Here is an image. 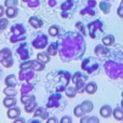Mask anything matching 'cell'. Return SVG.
I'll return each instance as SVG.
<instances>
[{"instance_id":"obj_1","label":"cell","mask_w":123,"mask_h":123,"mask_svg":"<svg viewBox=\"0 0 123 123\" xmlns=\"http://www.w3.org/2000/svg\"><path fill=\"white\" fill-rule=\"evenodd\" d=\"M50 78L52 80H47V89L50 90V92H61L65 91V89L68 86L70 79H71V74L66 70H55V71H51L49 74Z\"/></svg>"},{"instance_id":"obj_2","label":"cell","mask_w":123,"mask_h":123,"mask_svg":"<svg viewBox=\"0 0 123 123\" xmlns=\"http://www.w3.org/2000/svg\"><path fill=\"white\" fill-rule=\"evenodd\" d=\"M89 79V74H84L83 71H77L74 72V76H71V81L76 85V90L78 93H83L85 92V85H86V81Z\"/></svg>"},{"instance_id":"obj_3","label":"cell","mask_w":123,"mask_h":123,"mask_svg":"<svg viewBox=\"0 0 123 123\" xmlns=\"http://www.w3.org/2000/svg\"><path fill=\"white\" fill-rule=\"evenodd\" d=\"M63 103H66L65 99H64L63 95L61 93H53L51 96L49 97L47 103V108H51V109H56V108H60L61 110H64V107L65 106H62Z\"/></svg>"},{"instance_id":"obj_4","label":"cell","mask_w":123,"mask_h":123,"mask_svg":"<svg viewBox=\"0 0 123 123\" xmlns=\"http://www.w3.org/2000/svg\"><path fill=\"white\" fill-rule=\"evenodd\" d=\"M16 53L22 61H28L32 56V49L28 42H21L18 43L16 48Z\"/></svg>"},{"instance_id":"obj_5","label":"cell","mask_w":123,"mask_h":123,"mask_svg":"<svg viewBox=\"0 0 123 123\" xmlns=\"http://www.w3.org/2000/svg\"><path fill=\"white\" fill-rule=\"evenodd\" d=\"M48 41H49V37L45 34L39 31L36 34V38L32 39V47L36 49H44L48 45Z\"/></svg>"},{"instance_id":"obj_6","label":"cell","mask_w":123,"mask_h":123,"mask_svg":"<svg viewBox=\"0 0 123 123\" xmlns=\"http://www.w3.org/2000/svg\"><path fill=\"white\" fill-rule=\"evenodd\" d=\"M34 117L39 118L41 120H47L49 118V112L47 110V107H38L36 109V111L34 112Z\"/></svg>"},{"instance_id":"obj_7","label":"cell","mask_w":123,"mask_h":123,"mask_svg":"<svg viewBox=\"0 0 123 123\" xmlns=\"http://www.w3.org/2000/svg\"><path fill=\"white\" fill-rule=\"evenodd\" d=\"M4 84H6V86H9V87H16L17 84H18L16 76L15 74H8L4 78Z\"/></svg>"},{"instance_id":"obj_8","label":"cell","mask_w":123,"mask_h":123,"mask_svg":"<svg viewBox=\"0 0 123 123\" xmlns=\"http://www.w3.org/2000/svg\"><path fill=\"white\" fill-rule=\"evenodd\" d=\"M6 117H8L9 119H12V120L21 117V108H18V107H16V106L9 108L8 111H6Z\"/></svg>"},{"instance_id":"obj_9","label":"cell","mask_w":123,"mask_h":123,"mask_svg":"<svg viewBox=\"0 0 123 123\" xmlns=\"http://www.w3.org/2000/svg\"><path fill=\"white\" fill-rule=\"evenodd\" d=\"M17 104V99L15 98V96H6L2 100V105H3L6 108H11V107L16 106Z\"/></svg>"},{"instance_id":"obj_10","label":"cell","mask_w":123,"mask_h":123,"mask_svg":"<svg viewBox=\"0 0 123 123\" xmlns=\"http://www.w3.org/2000/svg\"><path fill=\"white\" fill-rule=\"evenodd\" d=\"M99 115L102 116L104 119H108L112 116V108L109 105H104L102 106V108L99 109Z\"/></svg>"},{"instance_id":"obj_11","label":"cell","mask_w":123,"mask_h":123,"mask_svg":"<svg viewBox=\"0 0 123 123\" xmlns=\"http://www.w3.org/2000/svg\"><path fill=\"white\" fill-rule=\"evenodd\" d=\"M94 52H95V54L97 56H108V54H109V52H110V51L107 49L106 45L99 44V45H96V47H95Z\"/></svg>"},{"instance_id":"obj_12","label":"cell","mask_w":123,"mask_h":123,"mask_svg":"<svg viewBox=\"0 0 123 123\" xmlns=\"http://www.w3.org/2000/svg\"><path fill=\"white\" fill-rule=\"evenodd\" d=\"M37 60L42 62V63H44V64H47V63H49V62L51 61V55H50L47 51L39 52V53L37 54Z\"/></svg>"},{"instance_id":"obj_13","label":"cell","mask_w":123,"mask_h":123,"mask_svg":"<svg viewBox=\"0 0 123 123\" xmlns=\"http://www.w3.org/2000/svg\"><path fill=\"white\" fill-rule=\"evenodd\" d=\"M97 84H96L95 82H87L86 85H85V93L90 94V95H93V94L96 93V91H97Z\"/></svg>"},{"instance_id":"obj_14","label":"cell","mask_w":123,"mask_h":123,"mask_svg":"<svg viewBox=\"0 0 123 123\" xmlns=\"http://www.w3.org/2000/svg\"><path fill=\"white\" fill-rule=\"evenodd\" d=\"M4 14L6 15L8 18H14V17H16L17 14H18V9H17L16 6H10V8H6Z\"/></svg>"},{"instance_id":"obj_15","label":"cell","mask_w":123,"mask_h":123,"mask_svg":"<svg viewBox=\"0 0 123 123\" xmlns=\"http://www.w3.org/2000/svg\"><path fill=\"white\" fill-rule=\"evenodd\" d=\"M28 23L34 28H40V27H42V25H43L42 19L39 18L38 16H31L29 18V21H28Z\"/></svg>"},{"instance_id":"obj_16","label":"cell","mask_w":123,"mask_h":123,"mask_svg":"<svg viewBox=\"0 0 123 123\" xmlns=\"http://www.w3.org/2000/svg\"><path fill=\"white\" fill-rule=\"evenodd\" d=\"M24 106H25L24 110H25V112H27V113H34L35 111H36V109L38 108V104H37L36 100H32V102L24 105Z\"/></svg>"},{"instance_id":"obj_17","label":"cell","mask_w":123,"mask_h":123,"mask_svg":"<svg viewBox=\"0 0 123 123\" xmlns=\"http://www.w3.org/2000/svg\"><path fill=\"white\" fill-rule=\"evenodd\" d=\"M45 68V64L42 62L36 60V61H31V69L35 71H42Z\"/></svg>"},{"instance_id":"obj_18","label":"cell","mask_w":123,"mask_h":123,"mask_svg":"<svg viewBox=\"0 0 123 123\" xmlns=\"http://www.w3.org/2000/svg\"><path fill=\"white\" fill-rule=\"evenodd\" d=\"M112 116L117 121H123V108L122 107H116L112 110Z\"/></svg>"},{"instance_id":"obj_19","label":"cell","mask_w":123,"mask_h":123,"mask_svg":"<svg viewBox=\"0 0 123 123\" xmlns=\"http://www.w3.org/2000/svg\"><path fill=\"white\" fill-rule=\"evenodd\" d=\"M80 105H81V107L83 108V110H84L85 113L92 112V110H93V108H94V105H93V103H92L91 100H83Z\"/></svg>"},{"instance_id":"obj_20","label":"cell","mask_w":123,"mask_h":123,"mask_svg":"<svg viewBox=\"0 0 123 123\" xmlns=\"http://www.w3.org/2000/svg\"><path fill=\"white\" fill-rule=\"evenodd\" d=\"M99 9L102 10L103 13L109 14L110 13V9H111V4L108 1H106V0H103V1L99 2Z\"/></svg>"},{"instance_id":"obj_21","label":"cell","mask_w":123,"mask_h":123,"mask_svg":"<svg viewBox=\"0 0 123 123\" xmlns=\"http://www.w3.org/2000/svg\"><path fill=\"white\" fill-rule=\"evenodd\" d=\"M77 94H78V91L76 90L74 86H70V85H68V86L65 89V95L67 96L68 98H74Z\"/></svg>"},{"instance_id":"obj_22","label":"cell","mask_w":123,"mask_h":123,"mask_svg":"<svg viewBox=\"0 0 123 123\" xmlns=\"http://www.w3.org/2000/svg\"><path fill=\"white\" fill-rule=\"evenodd\" d=\"M102 41H103V44L106 45V47H111L115 43V37L112 35H106L102 38Z\"/></svg>"},{"instance_id":"obj_23","label":"cell","mask_w":123,"mask_h":123,"mask_svg":"<svg viewBox=\"0 0 123 123\" xmlns=\"http://www.w3.org/2000/svg\"><path fill=\"white\" fill-rule=\"evenodd\" d=\"M32 100H36V97H35V95H32V94H29V93L23 94V95H22V97H21V103L23 105L28 104V103L32 102Z\"/></svg>"},{"instance_id":"obj_24","label":"cell","mask_w":123,"mask_h":123,"mask_svg":"<svg viewBox=\"0 0 123 123\" xmlns=\"http://www.w3.org/2000/svg\"><path fill=\"white\" fill-rule=\"evenodd\" d=\"M62 30H61V27L57 25H53L49 28V35L52 37H58L61 35Z\"/></svg>"},{"instance_id":"obj_25","label":"cell","mask_w":123,"mask_h":123,"mask_svg":"<svg viewBox=\"0 0 123 123\" xmlns=\"http://www.w3.org/2000/svg\"><path fill=\"white\" fill-rule=\"evenodd\" d=\"M2 93L4 94L6 96H16L18 94V91H17L15 87H9V86H6L2 91Z\"/></svg>"},{"instance_id":"obj_26","label":"cell","mask_w":123,"mask_h":123,"mask_svg":"<svg viewBox=\"0 0 123 123\" xmlns=\"http://www.w3.org/2000/svg\"><path fill=\"white\" fill-rule=\"evenodd\" d=\"M10 57H12V52H11V50L9 49V48H3V49L0 51V58H1V61L10 58Z\"/></svg>"},{"instance_id":"obj_27","label":"cell","mask_w":123,"mask_h":123,"mask_svg":"<svg viewBox=\"0 0 123 123\" xmlns=\"http://www.w3.org/2000/svg\"><path fill=\"white\" fill-rule=\"evenodd\" d=\"M47 52L50 54L51 56H54L57 54L58 52V49H57V43H51V44H49V48H48Z\"/></svg>"},{"instance_id":"obj_28","label":"cell","mask_w":123,"mask_h":123,"mask_svg":"<svg viewBox=\"0 0 123 123\" xmlns=\"http://www.w3.org/2000/svg\"><path fill=\"white\" fill-rule=\"evenodd\" d=\"M74 115L76 116L77 118H81L84 115H86V113L84 112V110H83V108L81 107V105H77V106L74 108Z\"/></svg>"},{"instance_id":"obj_29","label":"cell","mask_w":123,"mask_h":123,"mask_svg":"<svg viewBox=\"0 0 123 123\" xmlns=\"http://www.w3.org/2000/svg\"><path fill=\"white\" fill-rule=\"evenodd\" d=\"M9 26V19L8 18H0V32L6 30Z\"/></svg>"},{"instance_id":"obj_30","label":"cell","mask_w":123,"mask_h":123,"mask_svg":"<svg viewBox=\"0 0 123 123\" xmlns=\"http://www.w3.org/2000/svg\"><path fill=\"white\" fill-rule=\"evenodd\" d=\"M18 3V0H4V6L10 8V6H16Z\"/></svg>"},{"instance_id":"obj_31","label":"cell","mask_w":123,"mask_h":123,"mask_svg":"<svg viewBox=\"0 0 123 123\" xmlns=\"http://www.w3.org/2000/svg\"><path fill=\"white\" fill-rule=\"evenodd\" d=\"M60 123H72V118L69 116H64L60 120Z\"/></svg>"},{"instance_id":"obj_32","label":"cell","mask_w":123,"mask_h":123,"mask_svg":"<svg viewBox=\"0 0 123 123\" xmlns=\"http://www.w3.org/2000/svg\"><path fill=\"white\" fill-rule=\"evenodd\" d=\"M87 123H99V119L96 116H91V117H89Z\"/></svg>"},{"instance_id":"obj_33","label":"cell","mask_w":123,"mask_h":123,"mask_svg":"<svg viewBox=\"0 0 123 123\" xmlns=\"http://www.w3.org/2000/svg\"><path fill=\"white\" fill-rule=\"evenodd\" d=\"M47 123H60V121L56 117H49L47 119Z\"/></svg>"},{"instance_id":"obj_34","label":"cell","mask_w":123,"mask_h":123,"mask_svg":"<svg viewBox=\"0 0 123 123\" xmlns=\"http://www.w3.org/2000/svg\"><path fill=\"white\" fill-rule=\"evenodd\" d=\"M117 14L119 17L123 18V4H120L119 6V8H118V10H117Z\"/></svg>"},{"instance_id":"obj_35","label":"cell","mask_w":123,"mask_h":123,"mask_svg":"<svg viewBox=\"0 0 123 123\" xmlns=\"http://www.w3.org/2000/svg\"><path fill=\"white\" fill-rule=\"evenodd\" d=\"M27 123H42V121H41L39 118H36V117H34L32 119H30V120H28Z\"/></svg>"},{"instance_id":"obj_36","label":"cell","mask_w":123,"mask_h":123,"mask_svg":"<svg viewBox=\"0 0 123 123\" xmlns=\"http://www.w3.org/2000/svg\"><path fill=\"white\" fill-rule=\"evenodd\" d=\"M13 123H26V121H25V119H24V118L18 117V118H16V119H14Z\"/></svg>"},{"instance_id":"obj_37","label":"cell","mask_w":123,"mask_h":123,"mask_svg":"<svg viewBox=\"0 0 123 123\" xmlns=\"http://www.w3.org/2000/svg\"><path fill=\"white\" fill-rule=\"evenodd\" d=\"M87 120H89V117L84 115L83 117L80 118V123H87Z\"/></svg>"},{"instance_id":"obj_38","label":"cell","mask_w":123,"mask_h":123,"mask_svg":"<svg viewBox=\"0 0 123 123\" xmlns=\"http://www.w3.org/2000/svg\"><path fill=\"white\" fill-rule=\"evenodd\" d=\"M4 12H6V11H4V8L2 6H0V18H1L2 15L4 14Z\"/></svg>"},{"instance_id":"obj_39","label":"cell","mask_w":123,"mask_h":123,"mask_svg":"<svg viewBox=\"0 0 123 123\" xmlns=\"http://www.w3.org/2000/svg\"><path fill=\"white\" fill-rule=\"evenodd\" d=\"M121 107H122V108H123V99L121 100Z\"/></svg>"},{"instance_id":"obj_40","label":"cell","mask_w":123,"mask_h":123,"mask_svg":"<svg viewBox=\"0 0 123 123\" xmlns=\"http://www.w3.org/2000/svg\"><path fill=\"white\" fill-rule=\"evenodd\" d=\"M1 74H2V70L0 69V77H1Z\"/></svg>"},{"instance_id":"obj_41","label":"cell","mask_w":123,"mask_h":123,"mask_svg":"<svg viewBox=\"0 0 123 123\" xmlns=\"http://www.w3.org/2000/svg\"><path fill=\"white\" fill-rule=\"evenodd\" d=\"M121 96H122V98H123V91L121 92Z\"/></svg>"},{"instance_id":"obj_42","label":"cell","mask_w":123,"mask_h":123,"mask_svg":"<svg viewBox=\"0 0 123 123\" xmlns=\"http://www.w3.org/2000/svg\"><path fill=\"white\" fill-rule=\"evenodd\" d=\"M0 64H1V58H0Z\"/></svg>"}]
</instances>
